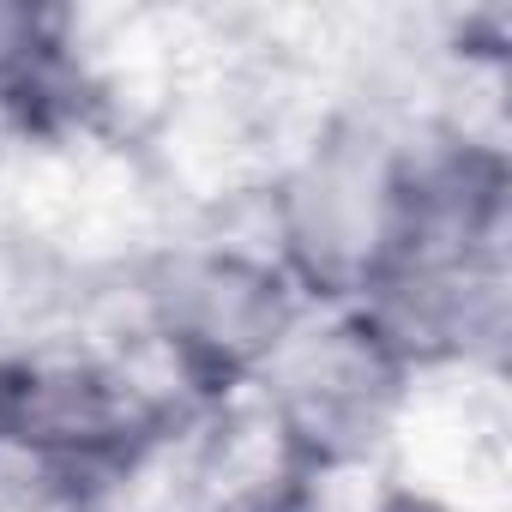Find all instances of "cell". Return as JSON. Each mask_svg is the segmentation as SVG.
Returning a JSON list of instances; mask_svg holds the SVG:
<instances>
[{"instance_id":"cell-1","label":"cell","mask_w":512,"mask_h":512,"mask_svg":"<svg viewBox=\"0 0 512 512\" xmlns=\"http://www.w3.org/2000/svg\"><path fill=\"white\" fill-rule=\"evenodd\" d=\"M266 247L314 308L368 302L416 241V127L344 109L266 169Z\"/></svg>"},{"instance_id":"cell-2","label":"cell","mask_w":512,"mask_h":512,"mask_svg":"<svg viewBox=\"0 0 512 512\" xmlns=\"http://www.w3.org/2000/svg\"><path fill=\"white\" fill-rule=\"evenodd\" d=\"M139 332L187 404H241L314 308L266 241H169L133 266Z\"/></svg>"},{"instance_id":"cell-3","label":"cell","mask_w":512,"mask_h":512,"mask_svg":"<svg viewBox=\"0 0 512 512\" xmlns=\"http://www.w3.org/2000/svg\"><path fill=\"white\" fill-rule=\"evenodd\" d=\"M416 386L422 374L404 362V350L380 332L368 308L350 302L308 308L241 404H253L260 434L308 488L374 464L398 440Z\"/></svg>"},{"instance_id":"cell-4","label":"cell","mask_w":512,"mask_h":512,"mask_svg":"<svg viewBox=\"0 0 512 512\" xmlns=\"http://www.w3.org/2000/svg\"><path fill=\"white\" fill-rule=\"evenodd\" d=\"M175 404L121 356L79 338H31L0 350V458L97 494L139 470L169 434Z\"/></svg>"},{"instance_id":"cell-5","label":"cell","mask_w":512,"mask_h":512,"mask_svg":"<svg viewBox=\"0 0 512 512\" xmlns=\"http://www.w3.org/2000/svg\"><path fill=\"white\" fill-rule=\"evenodd\" d=\"M79 49L61 7L0 0V121L61 127L79 103Z\"/></svg>"},{"instance_id":"cell-6","label":"cell","mask_w":512,"mask_h":512,"mask_svg":"<svg viewBox=\"0 0 512 512\" xmlns=\"http://www.w3.org/2000/svg\"><path fill=\"white\" fill-rule=\"evenodd\" d=\"M362 512H446L434 494H422V488H386L374 506H362Z\"/></svg>"}]
</instances>
